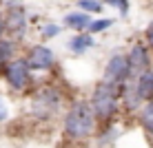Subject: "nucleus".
Returning a JSON list of instances; mask_svg holds the SVG:
<instances>
[{"label": "nucleus", "mask_w": 153, "mask_h": 148, "mask_svg": "<svg viewBox=\"0 0 153 148\" xmlns=\"http://www.w3.org/2000/svg\"><path fill=\"white\" fill-rule=\"evenodd\" d=\"M2 33H4V20L0 18V38H2Z\"/></svg>", "instance_id": "20"}, {"label": "nucleus", "mask_w": 153, "mask_h": 148, "mask_svg": "<svg viewBox=\"0 0 153 148\" xmlns=\"http://www.w3.org/2000/svg\"><path fill=\"white\" fill-rule=\"evenodd\" d=\"M113 24V20H109V18H102V20H93L91 22V27H89V31L91 33H98V31H104V29H109Z\"/></svg>", "instance_id": "15"}, {"label": "nucleus", "mask_w": 153, "mask_h": 148, "mask_svg": "<svg viewBox=\"0 0 153 148\" xmlns=\"http://www.w3.org/2000/svg\"><path fill=\"white\" fill-rule=\"evenodd\" d=\"M78 4H80V9L84 13L87 11H93V13L102 11V2H100V0H78Z\"/></svg>", "instance_id": "14"}, {"label": "nucleus", "mask_w": 153, "mask_h": 148, "mask_svg": "<svg viewBox=\"0 0 153 148\" xmlns=\"http://www.w3.org/2000/svg\"><path fill=\"white\" fill-rule=\"evenodd\" d=\"M120 86L109 82H100L93 91V99H91V108L96 113L98 119H111L118 113V99L122 93H118Z\"/></svg>", "instance_id": "2"}, {"label": "nucleus", "mask_w": 153, "mask_h": 148, "mask_svg": "<svg viewBox=\"0 0 153 148\" xmlns=\"http://www.w3.org/2000/svg\"><path fill=\"white\" fill-rule=\"evenodd\" d=\"M31 108L38 117H51V115L58 113L60 108V93L56 88H42L33 95V102H31Z\"/></svg>", "instance_id": "4"}, {"label": "nucleus", "mask_w": 153, "mask_h": 148, "mask_svg": "<svg viewBox=\"0 0 153 148\" xmlns=\"http://www.w3.org/2000/svg\"><path fill=\"white\" fill-rule=\"evenodd\" d=\"M140 126L153 137V99L140 108Z\"/></svg>", "instance_id": "11"}, {"label": "nucleus", "mask_w": 153, "mask_h": 148, "mask_svg": "<svg viewBox=\"0 0 153 148\" xmlns=\"http://www.w3.org/2000/svg\"><path fill=\"white\" fill-rule=\"evenodd\" d=\"M27 64L29 68H38V71H42V68H49L51 64H53V51L47 49L45 44H36L29 49L27 53Z\"/></svg>", "instance_id": "6"}, {"label": "nucleus", "mask_w": 153, "mask_h": 148, "mask_svg": "<svg viewBox=\"0 0 153 148\" xmlns=\"http://www.w3.org/2000/svg\"><path fill=\"white\" fill-rule=\"evenodd\" d=\"M131 62H129V55H122V53H115L109 57L107 66H104V82L109 84H115V86H120L122 82L129 80L131 75Z\"/></svg>", "instance_id": "3"}, {"label": "nucleus", "mask_w": 153, "mask_h": 148, "mask_svg": "<svg viewBox=\"0 0 153 148\" xmlns=\"http://www.w3.org/2000/svg\"><path fill=\"white\" fill-rule=\"evenodd\" d=\"M129 62H131V71L133 73H144V71H149V62H151V57H149V49H146L144 44H133L131 46V51H129Z\"/></svg>", "instance_id": "7"}, {"label": "nucleus", "mask_w": 153, "mask_h": 148, "mask_svg": "<svg viewBox=\"0 0 153 148\" xmlns=\"http://www.w3.org/2000/svg\"><path fill=\"white\" fill-rule=\"evenodd\" d=\"M25 27H27V13H25L22 7H13L9 9L7 18H4V29L9 33H16V35H22Z\"/></svg>", "instance_id": "8"}, {"label": "nucleus", "mask_w": 153, "mask_h": 148, "mask_svg": "<svg viewBox=\"0 0 153 148\" xmlns=\"http://www.w3.org/2000/svg\"><path fill=\"white\" fill-rule=\"evenodd\" d=\"M91 46H93V40H91V35H87V33L76 35V38L69 42V49L73 51V53H84V51L91 49Z\"/></svg>", "instance_id": "12"}, {"label": "nucleus", "mask_w": 153, "mask_h": 148, "mask_svg": "<svg viewBox=\"0 0 153 148\" xmlns=\"http://www.w3.org/2000/svg\"><path fill=\"white\" fill-rule=\"evenodd\" d=\"M13 53H16V42L13 40H0V64H11Z\"/></svg>", "instance_id": "13"}, {"label": "nucleus", "mask_w": 153, "mask_h": 148, "mask_svg": "<svg viewBox=\"0 0 153 148\" xmlns=\"http://www.w3.org/2000/svg\"><path fill=\"white\" fill-rule=\"evenodd\" d=\"M96 130V113L89 102H76L65 117V133L71 139H87Z\"/></svg>", "instance_id": "1"}, {"label": "nucleus", "mask_w": 153, "mask_h": 148, "mask_svg": "<svg viewBox=\"0 0 153 148\" xmlns=\"http://www.w3.org/2000/svg\"><path fill=\"white\" fill-rule=\"evenodd\" d=\"M7 115H9V108H7V104H4V99L0 97V121L7 119Z\"/></svg>", "instance_id": "18"}, {"label": "nucleus", "mask_w": 153, "mask_h": 148, "mask_svg": "<svg viewBox=\"0 0 153 148\" xmlns=\"http://www.w3.org/2000/svg\"><path fill=\"white\" fill-rule=\"evenodd\" d=\"M109 4H113V7L120 9V13H126L129 11V0H107Z\"/></svg>", "instance_id": "17"}, {"label": "nucleus", "mask_w": 153, "mask_h": 148, "mask_svg": "<svg viewBox=\"0 0 153 148\" xmlns=\"http://www.w3.org/2000/svg\"><path fill=\"white\" fill-rule=\"evenodd\" d=\"M135 88H138V95H140L142 102H151V99H153V71H151V68L138 75Z\"/></svg>", "instance_id": "9"}, {"label": "nucleus", "mask_w": 153, "mask_h": 148, "mask_svg": "<svg viewBox=\"0 0 153 148\" xmlns=\"http://www.w3.org/2000/svg\"><path fill=\"white\" fill-rule=\"evenodd\" d=\"M91 22H93V20L89 18L84 11H73V13H67L65 15V24H67V27H71V29H76V31L89 29V27H91Z\"/></svg>", "instance_id": "10"}, {"label": "nucleus", "mask_w": 153, "mask_h": 148, "mask_svg": "<svg viewBox=\"0 0 153 148\" xmlns=\"http://www.w3.org/2000/svg\"><path fill=\"white\" fill-rule=\"evenodd\" d=\"M58 31H60V27H58V24H45V29H42V38H53V35H58Z\"/></svg>", "instance_id": "16"}, {"label": "nucleus", "mask_w": 153, "mask_h": 148, "mask_svg": "<svg viewBox=\"0 0 153 148\" xmlns=\"http://www.w3.org/2000/svg\"><path fill=\"white\" fill-rule=\"evenodd\" d=\"M146 44H149L151 46V49H153V20H151V24H149V27H146Z\"/></svg>", "instance_id": "19"}, {"label": "nucleus", "mask_w": 153, "mask_h": 148, "mask_svg": "<svg viewBox=\"0 0 153 148\" xmlns=\"http://www.w3.org/2000/svg\"><path fill=\"white\" fill-rule=\"evenodd\" d=\"M4 77H7V84L16 91H22L29 82V64L27 60H13L11 64H7L4 68Z\"/></svg>", "instance_id": "5"}]
</instances>
